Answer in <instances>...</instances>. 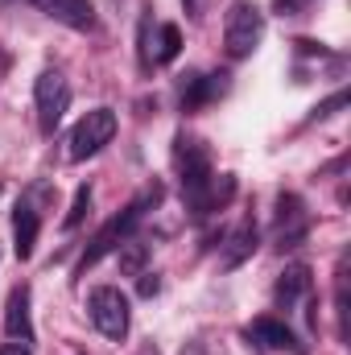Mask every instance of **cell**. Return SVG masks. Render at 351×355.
<instances>
[{
  "label": "cell",
  "instance_id": "cell-1",
  "mask_svg": "<svg viewBox=\"0 0 351 355\" xmlns=\"http://www.w3.org/2000/svg\"><path fill=\"white\" fill-rule=\"evenodd\" d=\"M157 198H162V190L153 186V190H145V194H141L137 202H128V207H124L120 215H112V219H108V223H103V227L95 232L91 248L83 252V261H79V272H87V268H91V265H99V261H103L108 252H116V248H120V244H124V240L132 236V227H137V223L145 219V207H149V202H157Z\"/></svg>",
  "mask_w": 351,
  "mask_h": 355
},
{
  "label": "cell",
  "instance_id": "cell-2",
  "mask_svg": "<svg viewBox=\"0 0 351 355\" xmlns=\"http://www.w3.org/2000/svg\"><path fill=\"white\" fill-rule=\"evenodd\" d=\"M174 170L182 178V198H186V207H194L198 202V194L211 186V153H207V145L198 141V137H186V132H178L174 137Z\"/></svg>",
  "mask_w": 351,
  "mask_h": 355
},
{
  "label": "cell",
  "instance_id": "cell-3",
  "mask_svg": "<svg viewBox=\"0 0 351 355\" xmlns=\"http://www.w3.org/2000/svg\"><path fill=\"white\" fill-rule=\"evenodd\" d=\"M87 310H91L95 331H99L103 339H112V343H124V339H128L132 310H128V297H124L120 285H99V289H91Z\"/></svg>",
  "mask_w": 351,
  "mask_h": 355
},
{
  "label": "cell",
  "instance_id": "cell-4",
  "mask_svg": "<svg viewBox=\"0 0 351 355\" xmlns=\"http://www.w3.org/2000/svg\"><path fill=\"white\" fill-rule=\"evenodd\" d=\"M264 37V12L252 0H236L223 17V46L232 58H248Z\"/></svg>",
  "mask_w": 351,
  "mask_h": 355
},
{
  "label": "cell",
  "instance_id": "cell-5",
  "mask_svg": "<svg viewBox=\"0 0 351 355\" xmlns=\"http://www.w3.org/2000/svg\"><path fill=\"white\" fill-rule=\"evenodd\" d=\"M33 107H37V128L42 137H54V128L62 124L67 107H71V83L62 71H42L33 83Z\"/></svg>",
  "mask_w": 351,
  "mask_h": 355
},
{
  "label": "cell",
  "instance_id": "cell-6",
  "mask_svg": "<svg viewBox=\"0 0 351 355\" xmlns=\"http://www.w3.org/2000/svg\"><path fill=\"white\" fill-rule=\"evenodd\" d=\"M116 128H120V120H116L112 107H91L87 116L71 128V162H87V157H95L103 145H112Z\"/></svg>",
  "mask_w": 351,
  "mask_h": 355
},
{
  "label": "cell",
  "instance_id": "cell-7",
  "mask_svg": "<svg viewBox=\"0 0 351 355\" xmlns=\"http://www.w3.org/2000/svg\"><path fill=\"white\" fill-rule=\"evenodd\" d=\"M306 227H310V219H306L302 198L298 194H281L277 198V244L281 248H298L306 240Z\"/></svg>",
  "mask_w": 351,
  "mask_h": 355
},
{
  "label": "cell",
  "instance_id": "cell-8",
  "mask_svg": "<svg viewBox=\"0 0 351 355\" xmlns=\"http://www.w3.org/2000/svg\"><path fill=\"white\" fill-rule=\"evenodd\" d=\"M228 87H232V83H228L223 71H215V75H190V79L182 83V112H198V107L223 99Z\"/></svg>",
  "mask_w": 351,
  "mask_h": 355
},
{
  "label": "cell",
  "instance_id": "cell-9",
  "mask_svg": "<svg viewBox=\"0 0 351 355\" xmlns=\"http://www.w3.org/2000/svg\"><path fill=\"white\" fill-rule=\"evenodd\" d=\"M33 4L67 29H79V33L95 29V4L91 0H33Z\"/></svg>",
  "mask_w": 351,
  "mask_h": 355
},
{
  "label": "cell",
  "instance_id": "cell-10",
  "mask_svg": "<svg viewBox=\"0 0 351 355\" xmlns=\"http://www.w3.org/2000/svg\"><path fill=\"white\" fill-rule=\"evenodd\" d=\"M248 335H252V343H261V347H273V352H302V343L293 339V331H289L281 318H273V314H264V318H252Z\"/></svg>",
  "mask_w": 351,
  "mask_h": 355
},
{
  "label": "cell",
  "instance_id": "cell-11",
  "mask_svg": "<svg viewBox=\"0 0 351 355\" xmlns=\"http://www.w3.org/2000/svg\"><path fill=\"white\" fill-rule=\"evenodd\" d=\"M310 289H314V281H310V268H306V265H289L281 277H277L273 302H277L281 310H293V306H298V297H306Z\"/></svg>",
  "mask_w": 351,
  "mask_h": 355
},
{
  "label": "cell",
  "instance_id": "cell-12",
  "mask_svg": "<svg viewBox=\"0 0 351 355\" xmlns=\"http://www.w3.org/2000/svg\"><path fill=\"white\" fill-rule=\"evenodd\" d=\"M37 232H42L37 211H33L29 202H17V211H12V248H17V257H21V261H29V257H33Z\"/></svg>",
  "mask_w": 351,
  "mask_h": 355
},
{
  "label": "cell",
  "instance_id": "cell-13",
  "mask_svg": "<svg viewBox=\"0 0 351 355\" xmlns=\"http://www.w3.org/2000/svg\"><path fill=\"white\" fill-rule=\"evenodd\" d=\"M4 331L21 343H33V322H29V285H17L8 293V310H4Z\"/></svg>",
  "mask_w": 351,
  "mask_h": 355
},
{
  "label": "cell",
  "instance_id": "cell-14",
  "mask_svg": "<svg viewBox=\"0 0 351 355\" xmlns=\"http://www.w3.org/2000/svg\"><path fill=\"white\" fill-rule=\"evenodd\" d=\"M252 252H257V223H252V219H244V223L228 236L219 265H223V268H240L248 257H252Z\"/></svg>",
  "mask_w": 351,
  "mask_h": 355
},
{
  "label": "cell",
  "instance_id": "cell-15",
  "mask_svg": "<svg viewBox=\"0 0 351 355\" xmlns=\"http://www.w3.org/2000/svg\"><path fill=\"white\" fill-rule=\"evenodd\" d=\"M116 252H120V272H124V277H141V272H145L149 244H141V240H132V236H128V240H124Z\"/></svg>",
  "mask_w": 351,
  "mask_h": 355
},
{
  "label": "cell",
  "instance_id": "cell-16",
  "mask_svg": "<svg viewBox=\"0 0 351 355\" xmlns=\"http://www.w3.org/2000/svg\"><path fill=\"white\" fill-rule=\"evenodd\" d=\"M153 46H157L153 50V62H174L178 54H182V29L178 25H162Z\"/></svg>",
  "mask_w": 351,
  "mask_h": 355
},
{
  "label": "cell",
  "instance_id": "cell-17",
  "mask_svg": "<svg viewBox=\"0 0 351 355\" xmlns=\"http://www.w3.org/2000/svg\"><path fill=\"white\" fill-rule=\"evenodd\" d=\"M87 207H91V186H79V190H75V198H71V211H67V219H62V227H67V232H75V227L83 223V215H87Z\"/></svg>",
  "mask_w": 351,
  "mask_h": 355
},
{
  "label": "cell",
  "instance_id": "cell-18",
  "mask_svg": "<svg viewBox=\"0 0 351 355\" xmlns=\"http://www.w3.org/2000/svg\"><path fill=\"white\" fill-rule=\"evenodd\" d=\"M137 54H141V71H153V17H141V37H137Z\"/></svg>",
  "mask_w": 351,
  "mask_h": 355
},
{
  "label": "cell",
  "instance_id": "cell-19",
  "mask_svg": "<svg viewBox=\"0 0 351 355\" xmlns=\"http://www.w3.org/2000/svg\"><path fill=\"white\" fill-rule=\"evenodd\" d=\"M343 103H348V91H335V95H331L327 103H318V107H314V120H327V116H335V112H339Z\"/></svg>",
  "mask_w": 351,
  "mask_h": 355
},
{
  "label": "cell",
  "instance_id": "cell-20",
  "mask_svg": "<svg viewBox=\"0 0 351 355\" xmlns=\"http://www.w3.org/2000/svg\"><path fill=\"white\" fill-rule=\"evenodd\" d=\"M157 289H162V281H157V272H141V277H137V293H141V297H153Z\"/></svg>",
  "mask_w": 351,
  "mask_h": 355
},
{
  "label": "cell",
  "instance_id": "cell-21",
  "mask_svg": "<svg viewBox=\"0 0 351 355\" xmlns=\"http://www.w3.org/2000/svg\"><path fill=\"white\" fill-rule=\"evenodd\" d=\"M310 0H273V12H281V17H289V12H302Z\"/></svg>",
  "mask_w": 351,
  "mask_h": 355
},
{
  "label": "cell",
  "instance_id": "cell-22",
  "mask_svg": "<svg viewBox=\"0 0 351 355\" xmlns=\"http://www.w3.org/2000/svg\"><path fill=\"white\" fill-rule=\"evenodd\" d=\"M0 355H33V352H29V343H4Z\"/></svg>",
  "mask_w": 351,
  "mask_h": 355
},
{
  "label": "cell",
  "instance_id": "cell-23",
  "mask_svg": "<svg viewBox=\"0 0 351 355\" xmlns=\"http://www.w3.org/2000/svg\"><path fill=\"white\" fill-rule=\"evenodd\" d=\"M182 4H186L190 17H203V0H182Z\"/></svg>",
  "mask_w": 351,
  "mask_h": 355
},
{
  "label": "cell",
  "instance_id": "cell-24",
  "mask_svg": "<svg viewBox=\"0 0 351 355\" xmlns=\"http://www.w3.org/2000/svg\"><path fill=\"white\" fill-rule=\"evenodd\" d=\"M137 355H162V352H157L153 343H145V347H141V352H137Z\"/></svg>",
  "mask_w": 351,
  "mask_h": 355
}]
</instances>
